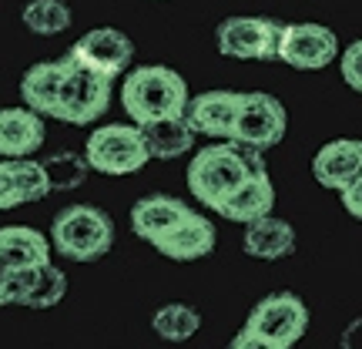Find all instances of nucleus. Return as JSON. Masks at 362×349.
I'll use <instances>...</instances> for the list:
<instances>
[{"label":"nucleus","mask_w":362,"mask_h":349,"mask_svg":"<svg viewBox=\"0 0 362 349\" xmlns=\"http://www.w3.org/2000/svg\"><path fill=\"white\" fill-rule=\"evenodd\" d=\"M255 171H265V151L242 142H221L211 148H202L188 165V188L198 202L218 212L221 202L245 185Z\"/></svg>","instance_id":"f257e3e1"},{"label":"nucleus","mask_w":362,"mask_h":349,"mask_svg":"<svg viewBox=\"0 0 362 349\" xmlns=\"http://www.w3.org/2000/svg\"><path fill=\"white\" fill-rule=\"evenodd\" d=\"M188 84L178 71L165 64H144L128 71V78L121 84V104L128 118L141 128L161 118H178L188 111Z\"/></svg>","instance_id":"f03ea898"},{"label":"nucleus","mask_w":362,"mask_h":349,"mask_svg":"<svg viewBox=\"0 0 362 349\" xmlns=\"http://www.w3.org/2000/svg\"><path fill=\"white\" fill-rule=\"evenodd\" d=\"M51 246L71 262H98L115 246V222L90 205H67L54 215Z\"/></svg>","instance_id":"7ed1b4c3"},{"label":"nucleus","mask_w":362,"mask_h":349,"mask_svg":"<svg viewBox=\"0 0 362 349\" xmlns=\"http://www.w3.org/2000/svg\"><path fill=\"white\" fill-rule=\"evenodd\" d=\"M111 108V81L94 74L88 67H81L71 54L64 57V78L57 91L54 104V121H64L74 128H84L90 121H98Z\"/></svg>","instance_id":"20e7f679"},{"label":"nucleus","mask_w":362,"mask_h":349,"mask_svg":"<svg viewBox=\"0 0 362 349\" xmlns=\"http://www.w3.org/2000/svg\"><path fill=\"white\" fill-rule=\"evenodd\" d=\"M84 158L101 175H131L151 161L138 125H101L98 131H90Z\"/></svg>","instance_id":"39448f33"},{"label":"nucleus","mask_w":362,"mask_h":349,"mask_svg":"<svg viewBox=\"0 0 362 349\" xmlns=\"http://www.w3.org/2000/svg\"><path fill=\"white\" fill-rule=\"evenodd\" d=\"M282 27L272 17H228L218 24V51L235 61H275Z\"/></svg>","instance_id":"423d86ee"},{"label":"nucleus","mask_w":362,"mask_h":349,"mask_svg":"<svg viewBox=\"0 0 362 349\" xmlns=\"http://www.w3.org/2000/svg\"><path fill=\"white\" fill-rule=\"evenodd\" d=\"M285 128H288V115H285L282 101H275L265 91H245L242 94V108H238V118H235L232 128V142L252 144V148H275V144L285 138Z\"/></svg>","instance_id":"0eeeda50"},{"label":"nucleus","mask_w":362,"mask_h":349,"mask_svg":"<svg viewBox=\"0 0 362 349\" xmlns=\"http://www.w3.org/2000/svg\"><path fill=\"white\" fill-rule=\"evenodd\" d=\"M245 329L252 333H262V336L275 339L279 346H296L298 339L305 336V329H309V309H305V302L292 292H272L265 296L252 309L248 316Z\"/></svg>","instance_id":"6e6552de"},{"label":"nucleus","mask_w":362,"mask_h":349,"mask_svg":"<svg viewBox=\"0 0 362 349\" xmlns=\"http://www.w3.org/2000/svg\"><path fill=\"white\" fill-rule=\"evenodd\" d=\"M339 57V38L322 24H285L279 61L296 71H322Z\"/></svg>","instance_id":"1a4fd4ad"},{"label":"nucleus","mask_w":362,"mask_h":349,"mask_svg":"<svg viewBox=\"0 0 362 349\" xmlns=\"http://www.w3.org/2000/svg\"><path fill=\"white\" fill-rule=\"evenodd\" d=\"M71 57L78 61L81 67H88L101 78H117L131 67V57H134V44L124 30L117 27H94L84 38L71 47Z\"/></svg>","instance_id":"9d476101"},{"label":"nucleus","mask_w":362,"mask_h":349,"mask_svg":"<svg viewBox=\"0 0 362 349\" xmlns=\"http://www.w3.org/2000/svg\"><path fill=\"white\" fill-rule=\"evenodd\" d=\"M67 292V275L54 262L37 269H11L7 279V306L24 309H54Z\"/></svg>","instance_id":"9b49d317"},{"label":"nucleus","mask_w":362,"mask_h":349,"mask_svg":"<svg viewBox=\"0 0 362 349\" xmlns=\"http://www.w3.org/2000/svg\"><path fill=\"white\" fill-rule=\"evenodd\" d=\"M312 175L322 188L346 192L352 181L362 178V142L356 138H339L322 144L312 158Z\"/></svg>","instance_id":"f8f14e48"},{"label":"nucleus","mask_w":362,"mask_h":349,"mask_svg":"<svg viewBox=\"0 0 362 349\" xmlns=\"http://www.w3.org/2000/svg\"><path fill=\"white\" fill-rule=\"evenodd\" d=\"M242 108V94L238 91H205L188 101V125L194 135H208V138H232L235 118Z\"/></svg>","instance_id":"ddd939ff"},{"label":"nucleus","mask_w":362,"mask_h":349,"mask_svg":"<svg viewBox=\"0 0 362 349\" xmlns=\"http://www.w3.org/2000/svg\"><path fill=\"white\" fill-rule=\"evenodd\" d=\"M47 125L30 108H0V158H30L44 144Z\"/></svg>","instance_id":"4468645a"},{"label":"nucleus","mask_w":362,"mask_h":349,"mask_svg":"<svg viewBox=\"0 0 362 349\" xmlns=\"http://www.w3.org/2000/svg\"><path fill=\"white\" fill-rule=\"evenodd\" d=\"M155 248L161 252V256L175 259V262L205 259V256H211V248H215V225L192 208V212H188L168 235L158 239Z\"/></svg>","instance_id":"2eb2a0df"},{"label":"nucleus","mask_w":362,"mask_h":349,"mask_svg":"<svg viewBox=\"0 0 362 349\" xmlns=\"http://www.w3.org/2000/svg\"><path fill=\"white\" fill-rule=\"evenodd\" d=\"M188 212L192 208L175 195H144L141 202H134V208H131V229H134V235H141L144 242L155 246L158 239L168 235Z\"/></svg>","instance_id":"dca6fc26"},{"label":"nucleus","mask_w":362,"mask_h":349,"mask_svg":"<svg viewBox=\"0 0 362 349\" xmlns=\"http://www.w3.org/2000/svg\"><path fill=\"white\" fill-rule=\"evenodd\" d=\"M272 205H275V185L269 178V168L265 171H255L245 185H238L225 202H221L218 215L232 222H255V219H265L272 215Z\"/></svg>","instance_id":"f3484780"},{"label":"nucleus","mask_w":362,"mask_h":349,"mask_svg":"<svg viewBox=\"0 0 362 349\" xmlns=\"http://www.w3.org/2000/svg\"><path fill=\"white\" fill-rule=\"evenodd\" d=\"M0 262L7 269H37L51 262V242L47 235L27 225H4L0 229Z\"/></svg>","instance_id":"a211bd4d"},{"label":"nucleus","mask_w":362,"mask_h":349,"mask_svg":"<svg viewBox=\"0 0 362 349\" xmlns=\"http://www.w3.org/2000/svg\"><path fill=\"white\" fill-rule=\"evenodd\" d=\"M245 252L252 256V259H262V262L285 259V256L296 252V229H292L285 219H275V215L248 222Z\"/></svg>","instance_id":"6ab92c4d"},{"label":"nucleus","mask_w":362,"mask_h":349,"mask_svg":"<svg viewBox=\"0 0 362 349\" xmlns=\"http://www.w3.org/2000/svg\"><path fill=\"white\" fill-rule=\"evenodd\" d=\"M64 78V57L61 61H40V64L27 67L21 78V98L24 108L37 111L40 118H54V104H57V91Z\"/></svg>","instance_id":"aec40b11"},{"label":"nucleus","mask_w":362,"mask_h":349,"mask_svg":"<svg viewBox=\"0 0 362 349\" xmlns=\"http://www.w3.org/2000/svg\"><path fill=\"white\" fill-rule=\"evenodd\" d=\"M144 144H148V155L151 158H181L185 151L194 148V128L188 125V118H161V121H151V125H141Z\"/></svg>","instance_id":"412c9836"},{"label":"nucleus","mask_w":362,"mask_h":349,"mask_svg":"<svg viewBox=\"0 0 362 349\" xmlns=\"http://www.w3.org/2000/svg\"><path fill=\"white\" fill-rule=\"evenodd\" d=\"M151 329L161 339H168V343H185V339H192L202 329V316H198V309L185 306V302H168V306H161L151 316Z\"/></svg>","instance_id":"4be33fe9"},{"label":"nucleus","mask_w":362,"mask_h":349,"mask_svg":"<svg viewBox=\"0 0 362 349\" xmlns=\"http://www.w3.org/2000/svg\"><path fill=\"white\" fill-rule=\"evenodd\" d=\"M24 27L40 38H54L71 27V7L64 0H30L24 7Z\"/></svg>","instance_id":"5701e85b"},{"label":"nucleus","mask_w":362,"mask_h":349,"mask_svg":"<svg viewBox=\"0 0 362 349\" xmlns=\"http://www.w3.org/2000/svg\"><path fill=\"white\" fill-rule=\"evenodd\" d=\"M13 181H17V192H21V205L27 202H37L51 192V178H47V168L44 161H34V158H13Z\"/></svg>","instance_id":"b1692460"},{"label":"nucleus","mask_w":362,"mask_h":349,"mask_svg":"<svg viewBox=\"0 0 362 349\" xmlns=\"http://www.w3.org/2000/svg\"><path fill=\"white\" fill-rule=\"evenodd\" d=\"M44 168H47V178H51V192L54 188H78L84 185L88 178V158L74 155V151H61V155H51L44 161Z\"/></svg>","instance_id":"393cba45"},{"label":"nucleus","mask_w":362,"mask_h":349,"mask_svg":"<svg viewBox=\"0 0 362 349\" xmlns=\"http://www.w3.org/2000/svg\"><path fill=\"white\" fill-rule=\"evenodd\" d=\"M342 81L349 84L352 91H359L362 94V38L359 40H352L349 47L342 51Z\"/></svg>","instance_id":"a878e982"},{"label":"nucleus","mask_w":362,"mask_h":349,"mask_svg":"<svg viewBox=\"0 0 362 349\" xmlns=\"http://www.w3.org/2000/svg\"><path fill=\"white\" fill-rule=\"evenodd\" d=\"M17 205H21V192H17V181H13V165L4 158L0 161V212Z\"/></svg>","instance_id":"bb28decb"},{"label":"nucleus","mask_w":362,"mask_h":349,"mask_svg":"<svg viewBox=\"0 0 362 349\" xmlns=\"http://www.w3.org/2000/svg\"><path fill=\"white\" fill-rule=\"evenodd\" d=\"M228 349H288V346H279L275 339L262 336V333H252V329H242L238 336H235V343Z\"/></svg>","instance_id":"cd10ccee"},{"label":"nucleus","mask_w":362,"mask_h":349,"mask_svg":"<svg viewBox=\"0 0 362 349\" xmlns=\"http://www.w3.org/2000/svg\"><path fill=\"white\" fill-rule=\"evenodd\" d=\"M342 205H346V212H349V215L362 219V178H356L349 188L342 192Z\"/></svg>","instance_id":"c85d7f7f"},{"label":"nucleus","mask_w":362,"mask_h":349,"mask_svg":"<svg viewBox=\"0 0 362 349\" xmlns=\"http://www.w3.org/2000/svg\"><path fill=\"white\" fill-rule=\"evenodd\" d=\"M339 346L342 349H362V319H352V323L346 326V333H342V339H339Z\"/></svg>","instance_id":"c756f323"},{"label":"nucleus","mask_w":362,"mask_h":349,"mask_svg":"<svg viewBox=\"0 0 362 349\" xmlns=\"http://www.w3.org/2000/svg\"><path fill=\"white\" fill-rule=\"evenodd\" d=\"M7 279H11V269L0 262V306H7Z\"/></svg>","instance_id":"7c9ffc66"}]
</instances>
